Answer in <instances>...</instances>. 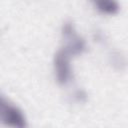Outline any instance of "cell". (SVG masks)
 <instances>
[{
  "mask_svg": "<svg viewBox=\"0 0 128 128\" xmlns=\"http://www.w3.org/2000/svg\"><path fill=\"white\" fill-rule=\"evenodd\" d=\"M73 99L77 102V103H85L88 99V95L86 93L85 90L83 89H78L74 92L73 94Z\"/></svg>",
  "mask_w": 128,
  "mask_h": 128,
  "instance_id": "6",
  "label": "cell"
},
{
  "mask_svg": "<svg viewBox=\"0 0 128 128\" xmlns=\"http://www.w3.org/2000/svg\"><path fill=\"white\" fill-rule=\"evenodd\" d=\"M70 57L71 55L64 48L59 49L54 55L53 65L55 77L60 85H66L73 77L72 68L70 65Z\"/></svg>",
  "mask_w": 128,
  "mask_h": 128,
  "instance_id": "3",
  "label": "cell"
},
{
  "mask_svg": "<svg viewBox=\"0 0 128 128\" xmlns=\"http://www.w3.org/2000/svg\"><path fill=\"white\" fill-rule=\"evenodd\" d=\"M94 7L106 15H115L119 12L120 5L117 0H90Z\"/></svg>",
  "mask_w": 128,
  "mask_h": 128,
  "instance_id": "4",
  "label": "cell"
},
{
  "mask_svg": "<svg viewBox=\"0 0 128 128\" xmlns=\"http://www.w3.org/2000/svg\"><path fill=\"white\" fill-rule=\"evenodd\" d=\"M0 119L4 125L23 128L27 126L26 117L22 110L11 103L3 95L0 98Z\"/></svg>",
  "mask_w": 128,
  "mask_h": 128,
  "instance_id": "1",
  "label": "cell"
},
{
  "mask_svg": "<svg viewBox=\"0 0 128 128\" xmlns=\"http://www.w3.org/2000/svg\"><path fill=\"white\" fill-rule=\"evenodd\" d=\"M110 62L112 66L117 70H124L128 65V61L125 58V56H123L120 52H117V51L111 53Z\"/></svg>",
  "mask_w": 128,
  "mask_h": 128,
  "instance_id": "5",
  "label": "cell"
},
{
  "mask_svg": "<svg viewBox=\"0 0 128 128\" xmlns=\"http://www.w3.org/2000/svg\"><path fill=\"white\" fill-rule=\"evenodd\" d=\"M61 32L65 43L63 48L66 49L71 56L81 55L86 51V42L76 32L75 27L71 21H67L63 24Z\"/></svg>",
  "mask_w": 128,
  "mask_h": 128,
  "instance_id": "2",
  "label": "cell"
}]
</instances>
